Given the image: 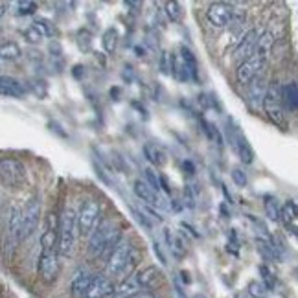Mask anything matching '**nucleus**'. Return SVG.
Segmentation results:
<instances>
[{"label":"nucleus","instance_id":"f257e3e1","mask_svg":"<svg viewBox=\"0 0 298 298\" xmlns=\"http://www.w3.org/2000/svg\"><path fill=\"white\" fill-rule=\"evenodd\" d=\"M120 230L114 226V223L110 219H103L98 223V226L92 230V234L88 236V254L92 258L100 256H109L112 253V248L116 247L120 239Z\"/></svg>","mask_w":298,"mask_h":298},{"label":"nucleus","instance_id":"f03ea898","mask_svg":"<svg viewBox=\"0 0 298 298\" xmlns=\"http://www.w3.org/2000/svg\"><path fill=\"white\" fill-rule=\"evenodd\" d=\"M74 230H76V212L72 208H64L59 217L57 226V254L68 258L74 250Z\"/></svg>","mask_w":298,"mask_h":298},{"label":"nucleus","instance_id":"7ed1b4c3","mask_svg":"<svg viewBox=\"0 0 298 298\" xmlns=\"http://www.w3.org/2000/svg\"><path fill=\"white\" fill-rule=\"evenodd\" d=\"M28 180L26 168L20 161L11 158V156H4L0 158V182L4 184L9 190H18L22 188Z\"/></svg>","mask_w":298,"mask_h":298},{"label":"nucleus","instance_id":"20e7f679","mask_svg":"<svg viewBox=\"0 0 298 298\" xmlns=\"http://www.w3.org/2000/svg\"><path fill=\"white\" fill-rule=\"evenodd\" d=\"M263 110H265L267 118L271 120L272 124L282 127L285 124V112H284V103H282V85L278 81H272L267 87V94L263 98Z\"/></svg>","mask_w":298,"mask_h":298},{"label":"nucleus","instance_id":"39448f33","mask_svg":"<svg viewBox=\"0 0 298 298\" xmlns=\"http://www.w3.org/2000/svg\"><path fill=\"white\" fill-rule=\"evenodd\" d=\"M101 217V207L100 202L94 199H87L81 202L79 212L76 214V226H78L81 236H90L92 230L96 228Z\"/></svg>","mask_w":298,"mask_h":298},{"label":"nucleus","instance_id":"423d86ee","mask_svg":"<svg viewBox=\"0 0 298 298\" xmlns=\"http://www.w3.org/2000/svg\"><path fill=\"white\" fill-rule=\"evenodd\" d=\"M133 253V245L127 239H120L116 247L112 248V253L107 256V263H105V276L107 278H114V276H120L122 271H124L125 263H127L129 256Z\"/></svg>","mask_w":298,"mask_h":298},{"label":"nucleus","instance_id":"0eeeda50","mask_svg":"<svg viewBox=\"0 0 298 298\" xmlns=\"http://www.w3.org/2000/svg\"><path fill=\"white\" fill-rule=\"evenodd\" d=\"M20 226H22V210L17 207H11L8 217V232H6V239H4L6 258L13 256L15 248L20 243Z\"/></svg>","mask_w":298,"mask_h":298},{"label":"nucleus","instance_id":"6e6552de","mask_svg":"<svg viewBox=\"0 0 298 298\" xmlns=\"http://www.w3.org/2000/svg\"><path fill=\"white\" fill-rule=\"evenodd\" d=\"M59 254L57 248H42L41 256H39V263H37V272L42 278V282L52 284L57 280L59 276Z\"/></svg>","mask_w":298,"mask_h":298},{"label":"nucleus","instance_id":"1a4fd4ad","mask_svg":"<svg viewBox=\"0 0 298 298\" xmlns=\"http://www.w3.org/2000/svg\"><path fill=\"white\" fill-rule=\"evenodd\" d=\"M41 217V201L37 197H32L22 210V226H20V241L28 239L35 232Z\"/></svg>","mask_w":298,"mask_h":298},{"label":"nucleus","instance_id":"9d476101","mask_svg":"<svg viewBox=\"0 0 298 298\" xmlns=\"http://www.w3.org/2000/svg\"><path fill=\"white\" fill-rule=\"evenodd\" d=\"M263 66H265V61L258 54H253L248 59L239 63V66L236 68V78H238V81L241 85H248L254 78H258L262 74Z\"/></svg>","mask_w":298,"mask_h":298},{"label":"nucleus","instance_id":"9b49d317","mask_svg":"<svg viewBox=\"0 0 298 298\" xmlns=\"http://www.w3.org/2000/svg\"><path fill=\"white\" fill-rule=\"evenodd\" d=\"M232 15H234V8L226 2H214L207 11L208 22L214 28H226L232 20Z\"/></svg>","mask_w":298,"mask_h":298},{"label":"nucleus","instance_id":"f8f14e48","mask_svg":"<svg viewBox=\"0 0 298 298\" xmlns=\"http://www.w3.org/2000/svg\"><path fill=\"white\" fill-rule=\"evenodd\" d=\"M133 278L142 291L144 289H155L156 285L162 282V271L161 269H156L155 265H149V267L140 269V271H136V274H134Z\"/></svg>","mask_w":298,"mask_h":298},{"label":"nucleus","instance_id":"ddd939ff","mask_svg":"<svg viewBox=\"0 0 298 298\" xmlns=\"http://www.w3.org/2000/svg\"><path fill=\"white\" fill-rule=\"evenodd\" d=\"M92 278H94V274L88 269H85V267L78 269L76 274L72 276V282H70V293H72V296L85 298V294H87L88 287L92 284Z\"/></svg>","mask_w":298,"mask_h":298},{"label":"nucleus","instance_id":"4468645a","mask_svg":"<svg viewBox=\"0 0 298 298\" xmlns=\"http://www.w3.org/2000/svg\"><path fill=\"white\" fill-rule=\"evenodd\" d=\"M230 142H232V146L236 147V151H238L241 162H245V164H253V161H254L253 147H250L248 140L245 138V134L241 133L239 129H236V127L232 129V133H230Z\"/></svg>","mask_w":298,"mask_h":298},{"label":"nucleus","instance_id":"2eb2a0df","mask_svg":"<svg viewBox=\"0 0 298 298\" xmlns=\"http://www.w3.org/2000/svg\"><path fill=\"white\" fill-rule=\"evenodd\" d=\"M112 289H114V285H112L110 278H107L105 274H96L92 278V284L85 298H109Z\"/></svg>","mask_w":298,"mask_h":298},{"label":"nucleus","instance_id":"dca6fc26","mask_svg":"<svg viewBox=\"0 0 298 298\" xmlns=\"http://www.w3.org/2000/svg\"><path fill=\"white\" fill-rule=\"evenodd\" d=\"M258 37H260L258 30H248L247 33H243L238 48H236V59L245 61L253 55L254 48H256V44H258Z\"/></svg>","mask_w":298,"mask_h":298},{"label":"nucleus","instance_id":"f3484780","mask_svg":"<svg viewBox=\"0 0 298 298\" xmlns=\"http://www.w3.org/2000/svg\"><path fill=\"white\" fill-rule=\"evenodd\" d=\"M133 190H134V195H136L140 201L146 202V204H149V207H153V208H155V207H162L161 195H158L156 192H153V190L147 186L146 180L136 179V180H134Z\"/></svg>","mask_w":298,"mask_h":298},{"label":"nucleus","instance_id":"a211bd4d","mask_svg":"<svg viewBox=\"0 0 298 298\" xmlns=\"http://www.w3.org/2000/svg\"><path fill=\"white\" fill-rule=\"evenodd\" d=\"M0 94L9 98H22L26 94V88L18 79L11 76H0Z\"/></svg>","mask_w":298,"mask_h":298},{"label":"nucleus","instance_id":"6ab92c4d","mask_svg":"<svg viewBox=\"0 0 298 298\" xmlns=\"http://www.w3.org/2000/svg\"><path fill=\"white\" fill-rule=\"evenodd\" d=\"M280 221L287 230H291V234L296 236L298 230V216H296V202L287 201L285 207L280 208Z\"/></svg>","mask_w":298,"mask_h":298},{"label":"nucleus","instance_id":"aec40b11","mask_svg":"<svg viewBox=\"0 0 298 298\" xmlns=\"http://www.w3.org/2000/svg\"><path fill=\"white\" fill-rule=\"evenodd\" d=\"M140 291L142 289L138 287L134 278H124V282H122L118 287L112 289V293H110L109 298H134L140 294Z\"/></svg>","mask_w":298,"mask_h":298},{"label":"nucleus","instance_id":"412c9836","mask_svg":"<svg viewBox=\"0 0 298 298\" xmlns=\"http://www.w3.org/2000/svg\"><path fill=\"white\" fill-rule=\"evenodd\" d=\"M267 81L265 78H263L262 74L258 76V78H254L253 81L248 83V98H250V101L253 103H263V98H265L267 94Z\"/></svg>","mask_w":298,"mask_h":298},{"label":"nucleus","instance_id":"4be33fe9","mask_svg":"<svg viewBox=\"0 0 298 298\" xmlns=\"http://www.w3.org/2000/svg\"><path fill=\"white\" fill-rule=\"evenodd\" d=\"M282 103L285 109H289L291 112H296L298 109V87L296 81L287 83L285 87H282Z\"/></svg>","mask_w":298,"mask_h":298},{"label":"nucleus","instance_id":"5701e85b","mask_svg":"<svg viewBox=\"0 0 298 298\" xmlns=\"http://www.w3.org/2000/svg\"><path fill=\"white\" fill-rule=\"evenodd\" d=\"M144 155H146L147 162L153 166H156V168H162V166L166 164V153L162 147H158L156 144H151V142H147L146 146H144Z\"/></svg>","mask_w":298,"mask_h":298},{"label":"nucleus","instance_id":"b1692460","mask_svg":"<svg viewBox=\"0 0 298 298\" xmlns=\"http://www.w3.org/2000/svg\"><path fill=\"white\" fill-rule=\"evenodd\" d=\"M179 55H180V59H182V63L186 64V68H188L190 79H192V81H199V64H197V59H195V55L192 54V50L186 48V46H182Z\"/></svg>","mask_w":298,"mask_h":298},{"label":"nucleus","instance_id":"393cba45","mask_svg":"<svg viewBox=\"0 0 298 298\" xmlns=\"http://www.w3.org/2000/svg\"><path fill=\"white\" fill-rule=\"evenodd\" d=\"M256 46H258V55H260L263 61L269 59L272 54V48H274V35H272V32L262 33V35L258 37Z\"/></svg>","mask_w":298,"mask_h":298},{"label":"nucleus","instance_id":"a878e982","mask_svg":"<svg viewBox=\"0 0 298 298\" xmlns=\"http://www.w3.org/2000/svg\"><path fill=\"white\" fill-rule=\"evenodd\" d=\"M118 41H120L118 30H116V28H109V30L103 33V39H101L103 50H105L107 54H114L116 48H118Z\"/></svg>","mask_w":298,"mask_h":298},{"label":"nucleus","instance_id":"bb28decb","mask_svg":"<svg viewBox=\"0 0 298 298\" xmlns=\"http://www.w3.org/2000/svg\"><path fill=\"white\" fill-rule=\"evenodd\" d=\"M263 208H265L267 217L271 221H280V202L274 195H265L263 197Z\"/></svg>","mask_w":298,"mask_h":298},{"label":"nucleus","instance_id":"cd10ccee","mask_svg":"<svg viewBox=\"0 0 298 298\" xmlns=\"http://www.w3.org/2000/svg\"><path fill=\"white\" fill-rule=\"evenodd\" d=\"M20 46L17 44V42L13 41H8L4 42V44H0V59L4 61H15L20 57Z\"/></svg>","mask_w":298,"mask_h":298},{"label":"nucleus","instance_id":"c85d7f7f","mask_svg":"<svg viewBox=\"0 0 298 298\" xmlns=\"http://www.w3.org/2000/svg\"><path fill=\"white\" fill-rule=\"evenodd\" d=\"M170 250L177 260H182L186 256V241L180 234H173L171 238V243H170Z\"/></svg>","mask_w":298,"mask_h":298},{"label":"nucleus","instance_id":"c756f323","mask_svg":"<svg viewBox=\"0 0 298 298\" xmlns=\"http://www.w3.org/2000/svg\"><path fill=\"white\" fill-rule=\"evenodd\" d=\"M247 294L250 298H269L271 291L267 289L265 285H263L260 280H253L250 284L247 285Z\"/></svg>","mask_w":298,"mask_h":298},{"label":"nucleus","instance_id":"7c9ffc66","mask_svg":"<svg viewBox=\"0 0 298 298\" xmlns=\"http://www.w3.org/2000/svg\"><path fill=\"white\" fill-rule=\"evenodd\" d=\"M166 13L170 17L171 22H180V18H182V9H180V4L179 2H166Z\"/></svg>","mask_w":298,"mask_h":298},{"label":"nucleus","instance_id":"2f4dec72","mask_svg":"<svg viewBox=\"0 0 298 298\" xmlns=\"http://www.w3.org/2000/svg\"><path fill=\"white\" fill-rule=\"evenodd\" d=\"M22 35H24V39L30 42V44H39V42L44 39V37H42V33L39 32V28H37L35 24H32L30 28H26V30L22 32Z\"/></svg>","mask_w":298,"mask_h":298},{"label":"nucleus","instance_id":"473e14b6","mask_svg":"<svg viewBox=\"0 0 298 298\" xmlns=\"http://www.w3.org/2000/svg\"><path fill=\"white\" fill-rule=\"evenodd\" d=\"M260 274H262V278H263L262 284L265 285L267 289L271 291L272 287L276 285V276L272 274V271H271V269H269L267 265H262V267H260Z\"/></svg>","mask_w":298,"mask_h":298},{"label":"nucleus","instance_id":"72a5a7b5","mask_svg":"<svg viewBox=\"0 0 298 298\" xmlns=\"http://www.w3.org/2000/svg\"><path fill=\"white\" fill-rule=\"evenodd\" d=\"M37 11V4L32 0H22L17 4V15H33Z\"/></svg>","mask_w":298,"mask_h":298},{"label":"nucleus","instance_id":"f704fd0d","mask_svg":"<svg viewBox=\"0 0 298 298\" xmlns=\"http://www.w3.org/2000/svg\"><path fill=\"white\" fill-rule=\"evenodd\" d=\"M37 28H39V32L42 33V37H54L55 33V28L52 26L50 20H46V18H39L37 22H33Z\"/></svg>","mask_w":298,"mask_h":298},{"label":"nucleus","instance_id":"c9c22d12","mask_svg":"<svg viewBox=\"0 0 298 298\" xmlns=\"http://www.w3.org/2000/svg\"><path fill=\"white\" fill-rule=\"evenodd\" d=\"M146 182L147 186L153 190V192L158 193V175H156V171L153 170V168H146Z\"/></svg>","mask_w":298,"mask_h":298},{"label":"nucleus","instance_id":"e433bc0d","mask_svg":"<svg viewBox=\"0 0 298 298\" xmlns=\"http://www.w3.org/2000/svg\"><path fill=\"white\" fill-rule=\"evenodd\" d=\"M138 258H140V254L133 248V253H131V256H129L127 263H125V267H124V271H122V276H129L134 271V267L138 265Z\"/></svg>","mask_w":298,"mask_h":298},{"label":"nucleus","instance_id":"4c0bfd02","mask_svg":"<svg viewBox=\"0 0 298 298\" xmlns=\"http://www.w3.org/2000/svg\"><path fill=\"white\" fill-rule=\"evenodd\" d=\"M232 180H234V184H236V186H239V188L247 186V182H248L247 173H245L241 168H236V170H232Z\"/></svg>","mask_w":298,"mask_h":298},{"label":"nucleus","instance_id":"58836bf2","mask_svg":"<svg viewBox=\"0 0 298 298\" xmlns=\"http://www.w3.org/2000/svg\"><path fill=\"white\" fill-rule=\"evenodd\" d=\"M161 68H162V74H171L170 68H171V54L168 52H162V59H161Z\"/></svg>","mask_w":298,"mask_h":298},{"label":"nucleus","instance_id":"ea45409f","mask_svg":"<svg viewBox=\"0 0 298 298\" xmlns=\"http://www.w3.org/2000/svg\"><path fill=\"white\" fill-rule=\"evenodd\" d=\"M90 42H92L90 33H88V32H81V33H79L78 44H79V48H81V50H88V48H90Z\"/></svg>","mask_w":298,"mask_h":298},{"label":"nucleus","instance_id":"a19ab883","mask_svg":"<svg viewBox=\"0 0 298 298\" xmlns=\"http://www.w3.org/2000/svg\"><path fill=\"white\" fill-rule=\"evenodd\" d=\"M184 204L188 208L195 207V195H193V192H192V186H186V188H184Z\"/></svg>","mask_w":298,"mask_h":298},{"label":"nucleus","instance_id":"79ce46f5","mask_svg":"<svg viewBox=\"0 0 298 298\" xmlns=\"http://www.w3.org/2000/svg\"><path fill=\"white\" fill-rule=\"evenodd\" d=\"M164 192L168 193V195H171V186H170V180H168V177L166 175H158V192Z\"/></svg>","mask_w":298,"mask_h":298},{"label":"nucleus","instance_id":"37998d69","mask_svg":"<svg viewBox=\"0 0 298 298\" xmlns=\"http://www.w3.org/2000/svg\"><path fill=\"white\" fill-rule=\"evenodd\" d=\"M32 88H33V92H35L39 98H44L46 96L44 81H37V79H33V81H32Z\"/></svg>","mask_w":298,"mask_h":298},{"label":"nucleus","instance_id":"c03bdc74","mask_svg":"<svg viewBox=\"0 0 298 298\" xmlns=\"http://www.w3.org/2000/svg\"><path fill=\"white\" fill-rule=\"evenodd\" d=\"M153 253H155V256L161 260L162 265H166V263H168V260H166V256H164V253H162L161 243H158V241H155V243H153Z\"/></svg>","mask_w":298,"mask_h":298},{"label":"nucleus","instance_id":"a18cd8bd","mask_svg":"<svg viewBox=\"0 0 298 298\" xmlns=\"http://www.w3.org/2000/svg\"><path fill=\"white\" fill-rule=\"evenodd\" d=\"M144 210H146L147 214H149V216L153 217V219L158 221V223H162V221H164V216H162V214L158 210H156V208H153V207H144Z\"/></svg>","mask_w":298,"mask_h":298},{"label":"nucleus","instance_id":"49530a36","mask_svg":"<svg viewBox=\"0 0 298 298\" xmlns=\"http://www.w3.org/2000/svg\"><path fill=\"white\" fill-rule=\"evenodd\" d=\"M133 214H134V217L138 219V223H140V225H144L146 228H151V223L147 221V217L144 216L142 212H138V210H134V208H133Z\"/></svg>","mask_w":298,"mask_h":298},{"label":"nucleus","instance_id":"de8ad7c7","mask_svg":"<svg viewBox=\"0 0 298 298\" xmlns=\"http://www.w3.org/2000/svg\"><path fill=\"white\" fill-rule=\"evenodd\" d=\"M175 287H177V298H188V296H186V294H184L182 287H180V285H179V284L175 285Z\"/></svg>","mask_w":298,"mask_h":298},{"label":"nucleus","instance_id":"09e8293b","mask_svg":"<svg viewBox=\"0 0 298 298\" xmlns=\"http://www.w3.org/2000/svg\"><path fill=\"white\" fill-rule=\"evenodd\" d=\"M184 170H188V173L192 175L193 173V164H192V162H190V161L184 162Z\"/></svg>","mask_w":298,"mask_h":298},{"label":"nucleus","instance_id":"8fccbe9b","mask_svg":"<svg viewBox=\"0 0 298 298\" xmlns=\"http://www.w3.org/2000/svg\"><path fill=\"white\" fill-rule=\"evenodd\" d=\"M180 276H182V282H184V284H190V282H192V278H190V274L186 271L180 272Z\"/></svg>","mask_w":298,"mask_h":298},{"label":"nucleus","instance_id":"3c124183","mask_svg":"<svg viewBox=\"0 0 298 298\" xmlns=\"http://www.w3.org/2000/svg\"><path fill=\"white\" fill-rule=\"evenodd\" d=\"M6 9H8V4H6V2H0V18L6 15Z\"/></svg>","mask_w":298,"mask_h":298},{"label":"nucleus","instance_id":"603ef678","mask_svg":"<svg viewBox=\"0 0 298 298\" xmlns=\"http://www.w3.org/2000/svg\"><path fill=\"white\" fill-rule=\"evenodd\" d=\"M125 6H127V8H140V2H125Z\"/></svg>","mask_w":298,"mask_h":298},{"label":"nucleus","instance_id":"864d4df0","mask_svg":"<svg viewBox=\"0 0 298 298\" xmlns=\"http://www.w3.org/2000/svg\"><path fill=\"white\" fill-rule=\"evenodd\" d=\"M193 298H204V294H195Z\"/></svg>","mask_w":298,"mask_h":298},{"label":"nucleus","instance_id":"5fc2aeb1","mask_svg":"<svg viewBox=\"0 0 298 298\" xmlns=\"http://www.w3.org/2000/svg\"><path fill=\"white\" fill-rule=\"evenodd\" d=\"M236 298H247V296H245V294H238Z\"/></svg>","mask_w":298,"mask_h":298}]
</instances>
